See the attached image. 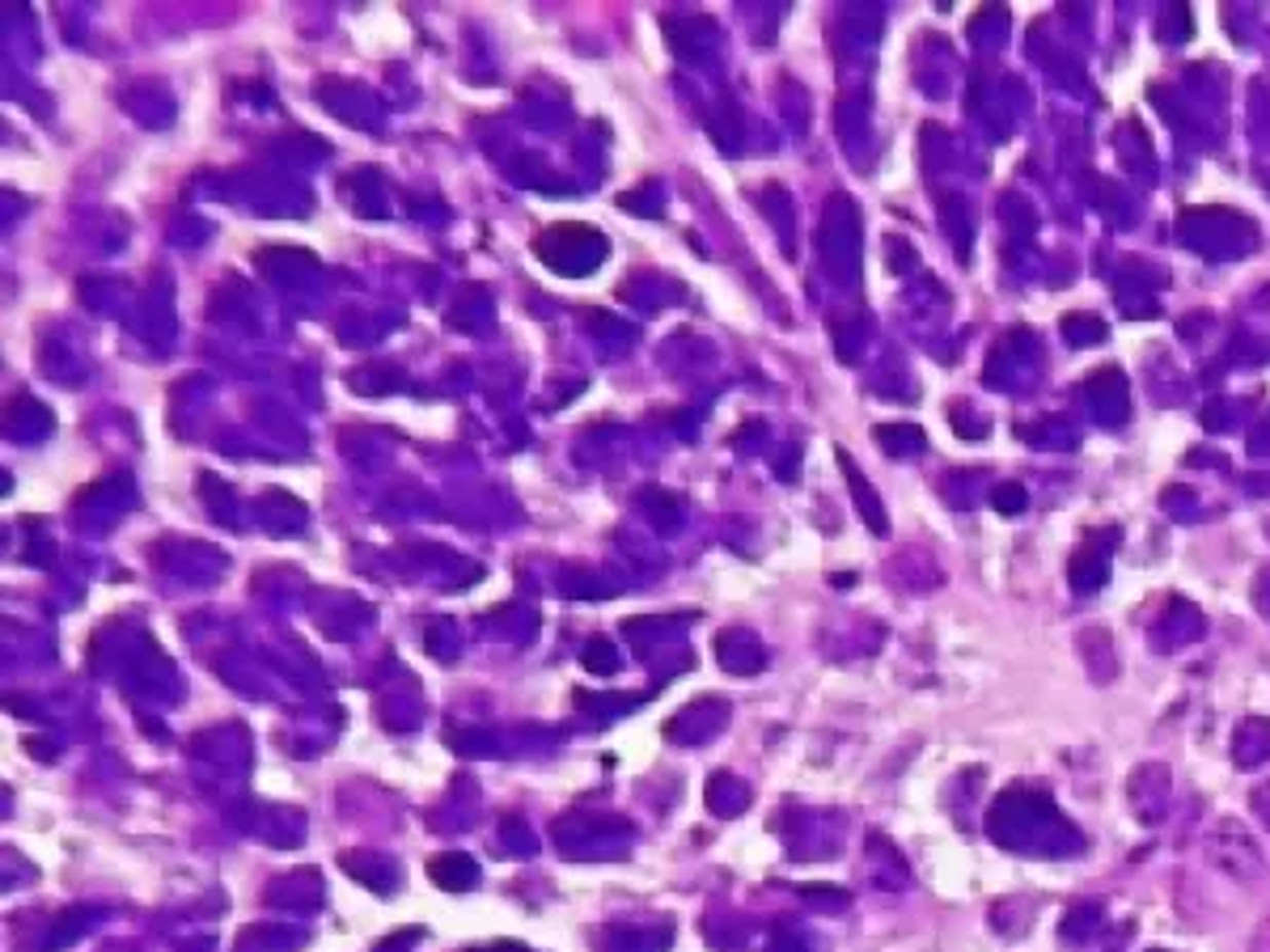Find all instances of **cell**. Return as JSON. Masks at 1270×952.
Instances as JSON below:
<instances>
[{
	"label": "cell",
	"instance_id": "1",
	"mask_svg": "<svg viewBox=\"0 0 1270 952\" xmlns=\"http://www.w3.org/2000/svg\"><path fill=\"white\" fill-rule=\"evenodd\" d=\"M838 466L847 470V487H852V496L860 500V512H864L868 529H872V534H886V517H881V500H876V491L868 487V479L852 466V457H847L843 449H838Z\"/></svg>",
	"mask_w": 1270,
	"mask_h": 952
},
{
	"label": "cell",
	"instance_id": "2",
	"mask_svg": "<svg viewBox=\"0 0 1270 952\" xmlns=\"http://www.w3.org/2000/svg\"><path fill=\"white\" fill-rule=\"evenodd\" d=\"M996 504H1000V512L1012 517V512L1025 508V491H1020V487H1000V491H996Z\"/></svg>",
	"mask_w": 1270,
	"mask_h": 952
}]
</instances>
